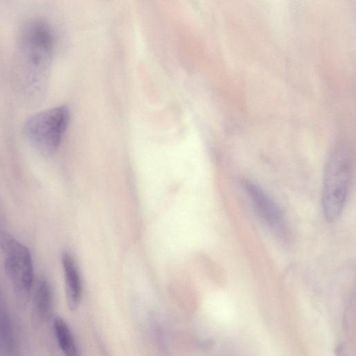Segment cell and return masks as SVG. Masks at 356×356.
Returning <instances> with one entry per match:
<instances>
[{
    "mask_svg": "<svg viewBox=\"0 0 356 356\" xmlns=\"http://www.w3.org/2000/svg\"><path fill=\"white\" fill-rule=\"evenodd\" d=\"M243 188L257 216L276 236L286 234V225L283 213L272 197L257 184L247 181Z\"/></svg>",
    "mask_w": 356,
    "mask_h": 356,
    "instance_id": "5",
    "label": "cell"
},
{
    "mask_svg": "<svg viewBox=\"0 0 356 356\" xmlns=\"http://www.w3.org/2000/svg\"><path fill=\"white\" fill-rule=\"evenodd\" d=\"M13 330L9 311L0 289V355L8 353L13 346Z\"/></svg>",
    "mask_w": 356,
    "mask_h": 356,
    "instance_id": "9",
    "label": "cell"
},
{
    "mask_svg": "<svg viewBox=\"0 0 356 356\" xmlns=\"http://www.w3.org/2000/svg\"><path fill=\"white\" fill-rule=\"evenodd\" d=\"M351 158L343 147L337 148L326 164L323 179L321 204L327 220L334 221L341 215L349 191Z\"/></svg>",
    "mask_w": 356,
    "mask_h": 356,
    "instance_id": "2",
    "label": "cell"
},
{
    "mask_svg": "<svg viewBox=\"0 0 356 356\" xmlns=\"http://www.w3.org/2000/svg\"><path fill=\"white\" fill-rule=\"evenodd\" d=\"M0 248L4 254V268L7 276L19 297L26 300L34 284L33 261L29 250L2 230H0Z\"/></svg>",
    "mask_w": 356,
    "mask_h": 356,
    "instance_id": "4",
    "label": "cell"
},
{
    "mask_svg": "<svg viewBox=\"0 0 356 356\" xmlns=\"http://www.w3.org/2000/svg\"><path fill=\"white\" fill-rule=\"evenodd\" d=\"M70 111L60 105L31 115L23 127L26 138L40 154L51 156L59 147L67 131Z\"/></svg>",
    "mask_w": 356,
    "mask_h": 356,
    "instance_id": "3",
    "label": "cell"
},
{
    "mask_svg": "<svg viewBox=\"0 0 356 356\" xmlns=\"http://www.w3.org/2000/svg\"><path fill=\"white\" fill-rule=\"evenodd\" d=\"M54 48V33L47 22L33 18L22 24L17 60L21 88L29 100L41 99L47 90Z\"/></svg>",
    "mask_w": 356,
    "mask_h": 356,
    "instance_id": "1",
    "label": "cell"
},
{
    "mask_svg": "<svg viewBox=\"0 0 356 356\" xmlns=\"http://www.w3.org/2000/svg\"><path fill=\"white\" fill-rule=\"evenodd\" d=\"M52 330L60 350L65 356H79V350L67 323L60 316L52 318Z\"/></svg>",
    "mask_w": 356,
    "mask_h": 356,
    "instance_id": "8",
    "label": "cell"
},
{
    "mask_svg": "<svg viewBox=\"0 0 356 356\" xmlns=\"http://www.w3.org/2000/svg\"><path fill=\"white\" fill-rule=\"evenodd\" d=\"M31 293L33 314L39 321H45L51 316L54 308L51 286L46 279H38L34 282Z\"/></svg>",
    "mask_w": 356,
    "mask_h": 356,
    "instance_id": "7",
    "label": "cell"
},
{
    "mask_svg": "<svg viewBox=\"0 0 356 356\" xmlns=\"http://www.w3.org/2000/svg\"><path fill=\"white\" fill-rule=\"evenodd\" d=\"M61 262L67 305L70 310L76 311L82 295V283L79 268L76 260L68 252L62 254Z\"/></svg>",
    "mask_w": 356,
    "mask_h": 356,
    "instance_id": "6",
    "label": "cell"
}]
</instances>
